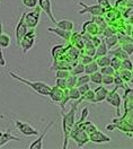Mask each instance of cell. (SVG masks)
Wrapping results in <instances>:
<instances>
[{"label": "cell", "instance_id": "52a82bcc", "mask_svg": "<svg viewBox=\"0 0 133 149\" xmlns=\"http://www.w3.org/2000/svg\"><path fill=\"white\" fill-rule=\"evenodd\" d=\"M24 15H25V13H23L21 14V16H20V18H19L18 23H17V26L15 28V36H16V44L19 45V43H20V40L23 38V36L27 33V31H28V27L26 26V24H25V19H24Z\"/></svg>", "mask_w": 133, "mask_h": 149}, {"label": "cell", "instance_id": "60d3db41", "mask_svg": "<svg viewBox=\"0 0 133 149\" xmlns=\"http://www.w3.org/2000/svg\"><path fill=\"white\" fill-rule=\"evenodd\" d=\"M70 74H71V72L69 70H66V69H59L55 72V77L57 78H66Z\"/></svg>", "mask_w": 133, "mask_h": 149}, {"label": "cell", "instance_id": "603a6c76", "mask_svg": "<svg viewBox=\"0 0 133 149\" xmlns=\"http://www.w3.org/2000/svg\"><path fill=\"white\" fill-rule=\"evenodd\" d=\"M108 53L109 54H113L114 56L116 58H118V59H121V60H123V59H126V58H129V54L124 51L122 47H118V49H116V50H113V51H108Z\"/></svg>", "mask_w": 133, "mask_h": 149}, {"label": "cell", "instance_id": "2e32d148", "mask_svg": "<svg viewBox=\"0 0 133 149\" xmlns=\"http://www.w3.org/2000/svg\"><path fill=\"white\" fill-rule=\"evenodd\" d=\"M48 31L51 32V33L57 34V36H60L61 38H63V40H66V41H70V37L72 35L71 32L64 31V29H61V28H57V27H48Z\"/></svg>", "mask_w": 133, "mask_h": 149}, {"label": "cell", "instance_id": "5bb4252c", "mask_svg": "<svg viewBox=\"0 0 133 149\" xmlns=\"http://www.w3.org/2000/svg\"><path fill=\"white\" fill-rule=\"evenodd\" d=\"M82 31H84V33H88L90 36H95V35H98L100 33L99 27L96 25L93 20L85 22L84 25H82Z\"/></svg>", "mask_w": 133, "mask_h": 149}, {"label": "cell", "instance_id": "83f0119b", "mask_svg": "<svg viewBox=\"0 0 133 149\" xmlns=\"http://www.w3.org/2000/svg\"><path fill=\"white\" fill-rule=\"evenodd\" d=\"M95 61H96V63L98 65V67H99V68H102V67H105V65H109L111 58H109V56H107L106 54H105V56H98V58H96Z\"/></svg>", "mask_w": 133, "mask_h": 149}, {"label": "cell", "instance_id": "484cf974", "mask_svg": "<svg viewBox=\"0 0 133 149\" xmlns=\"http://www.w3.org/2000/svg\"><path fill=\"white\" fill-rule=\"evenodd\" d=\"M68 96H69V100H72V101H77L81 97V95L78 91V87H71L68 89Z\"/></svg>", "mask_w": 133, "mask_h": 149}, {"label": "cell", "instance_id": "4fadbf2b", "mask_svg": "<svg viewBox=\"0 0 133 149\" xmlns=\"http://www.w3.org/2000/svg\"><path fill=\"white\" fill-rule=\"evenodd\" d=\"M55 122L54 121H52V122H50L48 125H46V128L44 129V131H43V133L38 137L36 140H34L32 143H30V146H29V148L30 149H42L43 148V140H44V138H45V136L48 134V130L52 128V125L54 124Z\"/></svg>", "mask_w": 133, "mask_h": 149}, {"label": "cell", "instance_id": "4dcf8cb0", "mask_svg": "<svg viewBox=\"0 0 133 149\" xmlns=\"http://www.w3.org/2000/svg\"><path fill=\"white\" fill-rule=\"evenodd\" d=\"M10 45V36L8 34L2 33L0 35V47H8Z\"/></svg>", "mask_w": 133, "mask_h": 149}, {"label": "cell", "instance_id": "d4e9b609", "mask_svg": "<svg viewBox=\"0 0 133 149\" xmlns=\"http://www.w3.org/2000/svg\"><path fill=\"white\" fill-rule=\"evenodd\" d=\"M94 23H95L96 25L99 27V29H100V32L104 29V27L107 25L106 24V20H105V18L103 17V15H98V16H94L93 17V19H91Z\"/></svg>", "mask_w": 133, "mask_h": 149}, {"label": "cell", "instance_id": "ee69618b", "mask_svg": "<svg viewBox=\"0 0 133 149\" xmlns=\"http://www.w3.org/2000/svg\"><path fill=\"white\" fill-rule=\"evenodd\" d=\"M55 86L61 88V89H66V78H57L55 80Z\"/></svg>", "mask_w": 133, "mask_h": 149}, {"label": "cell", "instance_id": "4316f807", "mask_svg": "<svg viewBox=\"0 0 133 149\" xmlns=\"http://www.w3.org/2000/svg\"><path fill=\"white\" fill-rule=\"evenodd\" d=\"M113 84H115V89H116V91H117L118 88H123V89H125V88H126V86H125V83H124L123 79L120 77V74H117V72H115V74H114Z\"/></svg>", "mask_w": 133, "mask_h": 149}, {"label": "cell", "instance_id": "bcb514c9", "mask_svg": "<svg viewBox=\"0 0 133 149\" xmlns=\"http://www.w3.org/2000/svg\"><path fill=\"white\" fill-rule=\"evenodd\" d=\"M88 112H89V110H88V107H85V109L82 110V112H81V116H80L79 121L77 122V123H75V124H80V123H82V122L85 121L86 118L88 116Z\"/></svg>", "mask_w": 133, "mask_h": 149}, {"label": "cell", "instance_id": "db71d44e", "mask_svg": "<svg viewBox=\"0 0 133 149\" xmlns=\"http://www.w3.org/2000/svg\"><path fill=\"white\" fill-rule=\"evenodd\" d=\"M2 133H3V132H2V131H0V137L2 136Z\"/></svg>", "mask_w": 133, "mask_h": 149}, {"label": "cell", "instance_id": "e0dca14e", "mask_svg": "<svg viewBox=\"0 0 133 149\" xmlns=\"http://www.w3.org/2000/svg\"><path fill=\"white\" fill-rule=\"evenodd\" d=\"M55 26L57 28H61V29H64V31H69L71 32L73 28H75V24L72 20H69V19H61V20H57L55 23Z\"/></svg>", "mask_w": 133, "mask_h": 149}, {"label": "cell", "instance_id": "ffe728a7", "mask_svg": "<svg viewBox=\"0 0 133 149\" xmlns=\"http://www.w3.org/2000/svg\"><path fill=\"white\" fill-rule=\"evenodd\" d=\"M120 74V77L123 79L124 83H129L132 80V70H127V69H120L116 71Z\"/></svg>", "mask_w": 133, "mask_h": 149}, {"label": "cell", "instance_id": "f35d334b", "mask_svg": "<svg viewBox=\"0 0 133 149\" xmlns=\"http://www.w3.org/2000/svg\"><path fill=\"white\" fill-rule=\"evenodd\" d=\"M81 97H82V101H86V102H89V103H95L94 102V91H91V89H89Z\"/></svg>", "mask_w": 133, "mask_h": 149}, {"label": "cell", "instance_id": "681fc988", "mask_svg": "<svg viewBox=\"0 0 133 149\" xmlns=\"http://www.w3.org/2000/svg\"><path fill=\"white\" fill-rule=\"evenodd\" d=\"M0 65L1 67H5L6 65V60L3 58V53H2V47H0Z\"/></svg>", "mask_w": 133, "mask_h": 149}, {"label": "cell", "instance_id": "c3c4849f", "mask_svg": "<svg viewBox=\"0 0 133 149\" xmlns=\"http://www.w3.org/2000/svg\"><path fill=\"white\" fill-rule=\"evenodd\" d=\"M97 2H98V5H100L105 9L111 8V2H109V0H97Z\"/></svg>", "mask_w": 133, "mask_h": 149}, {"label": "cell", "instance_id": "8fae6325", "mask_svg": "<svg viewBox=\"0 0 133 149\" xmlns=\"http://www.w3.org/2000/svg\"><path fill=\"white\" fill-rule=\"evenodd\" d=\"M88 137H89V141H91L94 143H97V145H102V143H106V142L111 141V138L108 136L104 134L103 132H100L98 129L94 131V132H91L90 134H88Z\"/></svg>", "mask_w": 133, "mask_h": 149}, {"label": "cell", "instance_id": "30bf717a", "mask_svg": "<svg viewBox=\"0 0 133 149\" xmlns=\"http://www.w3.org/2000/svg\"><path fill=\"white\" fill-rule=\"evenodd\" d=\"M66 95H68V88L61 89V88H59L57 86L51 87V91H50V93H48V96L51 97V100H52L53 102H57V103L63 101L66 97Z\"/></svg>", "mask_w": 133, "mask_h": 149}, {"label": "cell", "instance_id": "ba28073f", "mask_svg": "<svg viewBox=\"0 0 133 149\" xmlns=\"http://www.w3.org/2000/svg\"><path fill=\"white\" fill-rule=\"evenodd\" d=\"M105 101L108 103V104H111L112 106H114L115 109L117 110V115H120V109H121V102H122V98H121V96H120V94L116 92V89H113V91H111V92H108L107 94V96H106V98H105Z\"/></svg>", "mask_w": 133, "mask_h": 149}, {"label": "cell", "instance_id": "9a60e30c", "mask_svg": "<svg viewBox=\"0 0 133 149\" xmlns=\"http://www.w3.org/2000/svg\"><path fill=\"white\" fill-rule=\"evenodd\" d=\"M108 92H109V91H108L105 86H100V85H99L95 91H94V102L100 103V102H103V101H105V98H106Z\"/></svg>", "mask_w": 133, "mask_h": 149}, {"label": "cell", "instance_id": "ac0fdd59", "mask_svg": "<svg viewBox=\"0 0 133 149\" xmlns=\"http://www.w3.org/2000/svg\"><path fill=\"white\" fill-rule=\"evenodd\" d=\"M19 140H20V138L12 136L10 130H8V131H6V132H3L2 136L0 137V147L5 146V145L8 143L9 141H19Z\"/></svg>", "mask_w": 133, "mask_h": 149}, {"label": "cell", "instance_id": "8d00e7d4", "mask_svg": "<svg viewBox=\"0 0 133 149\" xmlns=\"http://www.w3.org/2000/svg\"><path fill=\"white\" fill-rule=\"evenodd\" d=\"M21 3L30 9H34L37 7V0H21Z\"/></svg>", "mask_w": 133, "mask_h": 149}, {"label": "cell", "instance_id": "7bdbcfd3", "mask_svg": "<svg viewBox=\"0 0 133 149\" xmlns=\"http://www.w3.org/2000/svg\"><path fill=\"white\" fill-rule=\"evenodd\" d=\"M115 33H116V29L113 28V26H105L104 27V32H103V34H104L105 36H111V35H115Z\"/></svg>", "mask_w": 133, "mask_h": 149}, {"label": "cell", "instance_id": "7a4b0ae2", "mask_svg": "<svg viewBox=\"0 0 133 149\" xmlns=\"http://www.w3.org/2000/svg\"><path fill=\"white\" fill-rule=\"evenodd\" d=\"M9 76L11 78H14V79L20 81V83L26 84L27 86H29L34 92H36L37 94H39L41 96H48V93H50V91H51V86H50V85L45 84V83H43V81H30V80H27V79H25V78L18 76V74H16L15 72H12V71L9 72Z\"/></svg>", "mask_w": 133, "mask_h": 149}, {"label": "cell", "instance_id": "b9f144b4", "mask_svg": "<svg viewBox=\"0 0 133 149\" xmlns=\"http://www.w3.org/2000/svg\"><path fill=\"white\" fill-rule=\"evenodd\" d=\"M93 60H94V58H93V56H87V54H85V53L79 56V62H81L84 65H87V63H89V62H90V61H93Z\"/></svg>", "mask_w": 133, "mask_h": 149}, {"label": "cell", "instance_id": "277c9868", "mask_svg": "<svg viewBox=\"0 0 133 149\" xmlns=\"http://www.w3.org/2000/svg\"><path fill=\"white\" fill-rule=\"evenodd\" d=\"M41 8L39 7H36L32 11L29 13H25L24 15V19H25V24L28 28H33L35 29V27L38 25L39 23V18H41Z\"/></svg>", "mask_w": 133, "mask_h": 149}, {"label": "cell", "instance_id": "7dc6e473", "mask_svg": "<svg viewBox=\"0 0 133 149\" xmlns=\"http://www.w3.org/2000/svg\"><path fill=\"white\" fill-rule=\"evenodd\" d=\"M89 89H90V87L88 86V84H84V85H81V86H78V91H79V93H80L81 96L85 95Z\"/></svg>", "mask_w": 133, "mask_h": 149}, {"label": "cell", "instance_id": "f6af8a7d", "mask_svg": "<svg viewBox=\"0 0 133 149\" xmlns=\"http://www.w3.org/2000/svg\"><path fill=\"white\" fill-rule=\"evenodd\" d=\"M121 47L123 49L124 51H125L129 56H131V54H132V42H131V41H127V42H126L125 44H123Z\"/></svg>", "mask_w": 133, "mask_h": 149}, {"label": "cell", "instance_id": "9c48e42d", "mask_svg": "<svg viewBox=\"0 0 133 149\" xmlns=\"http://www.w3.org/2000/svg\"><path fill=\"white\" fill-rule=\"evenodd\" d=\"M79 5L84 7V9L79 10L78 13L79 14H86V13H89L91 14L93 16H98V15H104L105 8H103L100 5H93V6H87L85 2L82 1H79Z\"/></svg>", "mask_w": 133, "mask_h": 149}, {"label": "cell", "instance_id": "f5cc1de1", "mask_svg": "<svg viewBox=\"0 0 133 149\" xmlns=\"http://www.w3.org/2000/svg\"><path fill=\"white\" fill-rule=\"evenodd\" d=\"M125 2H129V7H132V0H125Z\"/></svg>", "mask_w": 133, "mask_h": 149}, {"label": "cell", "instance_id": "f546056e", "mask_svg": "<svg viewBox=\"0 0 133 149\" xmlns=\"http://www.w3.org/2000/svg\"><path fill=\"white\" fill-rule=\"evenodd\" d=\"M79 77H77V80H76V87L78 86H81V85L84 84H88L90 80H89V74H78Z\"/></svg>", "mask_w": 133, "mask_h": 149}, {"label": "cell", "instance_id": "d590c367", "mask_svg": "<svg viewBox=\"0 0 133 149\" xmlns=\"http://www.w3.org/2000/svg\"><path fill=\"white\" fill-rule=\"evenodd\" d=\"M113 79H114V76H111V74H103V77H102V85H104V86L112 85L113 84Z\"/></svg>", "mask_w": 133, "mask_h": 149}, {"label": "cell", "instance_id": "7c38bea8", "mask_svg": "<svg viewBox=\"0 0 133 149\" xmlns=\"http://www.w3.org/2000/svg\"><path fill=\"white\" fill-rule=\"evenodd\" d=\"M37 6L41 8V10L45 11V14L48 15V17L51 19V22L53 24L57 22V19L54 18L53 13H52V2H51V0H37Z\"/></svg>", "mask_w": 133, "mask_h": 149}, {"label": "cell", "instance_id": "f1b7e54d", "mask_svg": "<svg viewBox=\"0 0 133 149\" xmlns=\"http://www.w3.org/2000/svg\"><path fill=\"white\" fill-rule=\"evenodd\" d=\"M102 77H103V74L99 71H95L94 74H89V80L96 85H102Z\"/></svg>", "mask_w": 133, "mask_h": 149}, {"label": "cell", "instance_id": "ab89813d", "mask_svg": "<svg viewBox=\"0 0 133 149\" xmlns=\"http://www.w3.org/2000/svg\"><path fill=\"white\" fill-rule=\"evenodd\" d=\"M61 49H63V45H62V44L55 45V47H53L51 49V53H52L53 59H57V54H59V53H62V50H61Z\"/></svg>", "mask_w": 133, "mask_h": 149}, {"label": "cell", "instance_id": "74e56055", "mask_svg": "<svg viewBox=\"0 0 133 149\" xmlns=\"http://www.w3.org/2000/svg\"><path fill=\"white\" fill-rule=\"evenodd\" d=\"M133 65H132V61L126 58V59H123L121 61V69H127V70H132Z\"/></svg>", "mask_w": 133, "mask_h": 149}, {"label": "cell", "instance_id": "cb8c5ba5", "mask_svg": "<svg viewBox=\"0 0 133 149\" xmlns=\"http://www.w3.org/2000/svg\"><path fill=\"white\" fill-rule=\"evenodd\" d=\"M104 42L105 44H106V47H107V49L109 50V49H112L114 45H116L118 43V37L116 36V35H111V36L106 37L104 40Z\"/></svg>", "mask_w": 133, "mask_h": 149}, {"label": "cell", "instance_id": "816d5d0a", "mask_svg": "<svg viewBox=\"0 0 133 149\" xmlns=\"http://www.w3.org/2000/svg\"><path fill=\"white\" fill-rule=\"evenodd\" d=\"M2 32H3V27H2V23L0 22V35L2 34Z\"/></svg>", "mask_w": 133, "mask_h": 149}, {"label": "cell", "instance_id": "7402d4cb", "mask_svg": "<svg viewBox=\"0 0 133 149\" xmlns=\"http://www.w3.org/2000/svg\"><path fill=\"white\" fill-rule=\"evenodd\" d=\"M80 125H81V128L86 131L87 134H90L91 132H94V131L97 130V127H96L91 121H87V122L84 121L82 123H80Z\"/></svg>", "mask_w": 133, "mask_h": 149}, {"label": "cell", "instance_id": "44dd1931", "mask_svg": "<svg viewBox=\"0 0 133 149\" xmlns=\"http://www.w3.org/2000/svg\"><path fill=\"white\" fill-rule=\"evenodd\" d=\"M98 69H99L98 65L96 63L95 60H93V61H90L89 63L85 65V71H84V72L87 74H94L95 71H98Z\"/></svg>", "mask_w": 133, "mask_h": 149}, {"label": "cell", "instance_id": "6da1fadb", "mask_svg": "<svg viewBox=\"0 0 133 149\" xmlns=\"http://www.w3.org/2000/svg\"><path fill=\"white\" fill-rule=\"evenodd\" d=\"M80 102H82V97L77 100V102L71 105V109L68 113H62V129H63V134H64L63 149H66L68 147V140L70 138V132L76 123L77 107H78V104Z\"/></svg>", "mask_w": 133, "mask_h": 149}, {"label": "cell", "instance_id": "8992f818", "mask_svg": "<svg viewBox=\"0 0 133 149\" xmlns=\"http://www.w3.org/2000/svg\"><path fill=\"white\" fill-rule=\"evenodd\" d=\"M14 123H15V127L17 128V130H18L21 134H24V136H26V137L38 136V131L36 130L35 128H33V127H32L29 123H27V122L16 120Z\"/></svg>", "mask_w": 133, "mask_h": 149}, {"label": "cell", "instance_id": "1f68e13d", "mask_svg": "<svg viewBox=\"0 0 133 149\" xmlns=\"http://www.w3.org/2000/svg\"><path fill=\"white\" fill-rule=\"evenodd\" d=\"M121 59H118V58H116V56H113V58H111V61H109V65L114 69L115 71H117V70H120L121 69Z\"/></svg>", "mask_w": 133, "mask_h": 149}, {"label": "cell", "instance_id": "3957f363", "mask_svg": "<svg viewBox=\"0 0 133 149\" xmlns=\"http://www.w3.org/2000/svg\"><path fill=\"white\" fill-rule=\"evenodd\" d=\"M70 138H72L76 141L78 148L84 147L87 142H89V137L86 133V131L81 128L80 124H75L73 125L72 130L70 132Z\"/></svg>", "mask_w": 133, "mask_h": 149}, {"label": "cell", "instance_id": "f907efd6", "mask_svg": "<svg viewBox=\"0 0 133 149\" xmlns=\"http://www.w3.org/2000/svg\"><path fill=\"white\" fill-rule=\"evenodd\" d=\"M115 129H116V124L113 123V122H112L111 124H107V125H106V130L107 131H114Z\"/></svg>", "mask_w": 133, "mask_h": 149}, {"label": "cell", "instance_id": "836d02e7", "mask_svg": "<svg viewBox=\"0 0 133 149\" xmlns=\"http://www.w3.org/2000/svg\"><path fill=\"white\" fill-rule=\"evenodd\" d=\"M76 80H77V76L76 74H70L66 78V88H71V87H76Z\"/></svg>", "mask_w": 133, "mask_h": 149}, {"label": "cell", "instance_id": "5b68a950", "mask_svg": "<svg viewBox=\"0 0 133 149\" xmlns=\"http://www.w3.org/2000/svg\"><path fill=\"white\" fill-rule=\"evenodd\" d=\"M35 41H36V33H35V29L30 28V31H27V33L23 36V38L20 40V43H19V45L21 47L23 52L26 53L29 49L34 45Z\"/></svg>", "mask_w": 133, "mask_h": 149}, {"label": "cell", "instance_id": "d6a6232c", "mask_svg": "<svg viewBox=\"0 0 133 149\" xmlns=\"http://www.w3.org/2000/svg\"><path fill=\"white\" fill-rule=\"evenodd\" d=\"M84 71H85V65H82L81 62H78V63L72 68V70H71L70 72L72 74L78 76V74H84Z\"/></svg>", "mask_w": 133, "mask_h": 149}, {"label": "cell", "instance_id": "e575fe53", "mask_svg": "<svg viewBox=\"0 0 133 149\" xmlns=\"http://www.w3.org/2000/svg\"><path fill=\"white\" fill-rule=\"evenodd\" d=\"M99 72L102 74H111V76H114V74L116 71H115L111 65H105V67H102V68H100Z\"/></svg>", "mask_w": 133, "mask_h": 149}, {"label": "cell", "instance_id": "d6986e66", "mask_svg": "<svg viewBox=\"0 0 133 149\" xmlns=\"http://www.w3.org/2000/svg\"><path fill=\"white\" fill-rule=\"evenodd\" d=\"M107 53H108V49L106 47L105 42L104 41H100V43L96 47V52H95V56H94V60H95L96 58L105 56V54H107Z\"/></svg>", "mask_w": 133, "mask_h": 149}]
</instances>
